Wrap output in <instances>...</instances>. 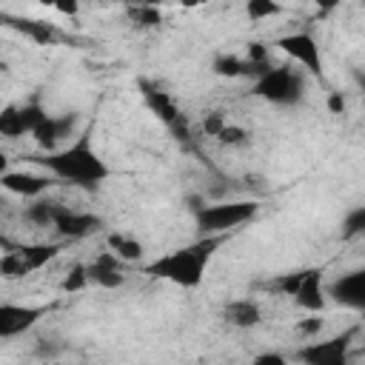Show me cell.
Wrapping results in <instances>:
<instances>
[{
  "mask_svg": "<svg viewBox=\"0 0 365 365\" xmlns=\"http://www.w3.org/2000/svg\"><path fill=\"white\" fill-rule=\"evenodd\" d=\"M31 163L43 165L54 177H60L71 185H80V188H97L111 174L106 160L91 145V128H86L74 145H68L63 151H46L43 157H31Z\"/></svg>",
  "mask_w": 365,
  "mask_h": 365,
  "instance_id": "6da1fadb",
  "label": "cell"
},
{
  "mask_svg": "<svg viewBox=\"0 0 365 365\" xmlns=\"http://www.w3.org/2000/svg\"><path fill=\"white\" fill-rule=\"evenodd\" d=\"M222 245V234H205L191 245H182L165 257H157L154 262L145 265V274L168 279L182 288H197L205 277V265L214 257V251Z\"/></svg>",
  "mask_w": 365,
  "mask_h": 365,
  "instance_id": "7a4b0ae2",
  "label": "cell"
},
{
  "mask_svg": "<svg viewBox=\"0 0 365 365\" xmlns=\"http://www.w3.org/2000/svg\"><path fill=\"white\" fill-rule=\"evenodd\" d=\"M251 91H254L257 97L268 100V103L291 106V103H297V100L302 97L305 80H302V74L294 71L291 66H279V68H271V66H268V68L254 80Z\"/></svg>",
  "mask_w": 365,
  "mask_h": 365,
  "instance_id": "3957f363",
  "label": "cell"
},
{
  "mask_svg": "<svg viewBox=\"0 0 365 365\" xmlns=\"http://www.w3.org/2000/svg\"><path fill=\"white\" fill-rule=\"evenodd\" d=\"M259 205L254 200H240V202H220V205H200L194 211L197 217V228L200 234H225L242 222H248L251 217H257Z\"/></svg>",
  "mask_w": 365,
  "mask_h": 365,
  "instance_id": "277c9868",
  "label": "cell"
},
{
  "mask_svg": "<svg viewBox=\"0 0 365 365\" xmlns=\"http://www.w3.org/2000/svg\"><path fill=\"white\" fill-rule=\"evenodd\" d=\"M354 336H356V328H351L342 336H334L328 342H311V345L297 351V359L305 365H345Z\"/></svg>",
  "mask_w": 365,
  "mask_h": 365,
  "instance_id": "5b68a950",
  "label": "cell"
},
{
  "mask_svg": "<svg viewBox=\"0 0 365 365\" xmlns=\"http://www.w3.org/2000/svg\"><path fill=\"white\" fill-rule=\"evenodd\" d=\"M277 46L297 63H302L311 74L322 77V57H319V46L308 31H297V34H285L277 40Z\"/></svg>",
  "mask_w": 365,
  "mask_h": 365,
  "instance_id": "8992f818",
  "label": "cell"
},
{
  "mask_svg": "<svg viewBox=\"0 0 365 365\" xmlns=\"http://www.w3.org/2000/svg\"><path fill=\"white\" fill-rule=\"evenodd\" d=\"M51 305H0V336H17L43 319Z\"/></svg>",
  "mask_w": 365,
  "mask_h": 365,
  "instance_id": "52a82bcc",
  "label": "cell"
},
{
  "mask_svg": "<svg viewBox=\"0 0 365 365\" xmlns=\"http://www.w3.org/2000/svg\"><path fill=\"white\" fill-rule=\"evenodd\" d=\"M328 297H334V302L362 311L365 308V271H348L342 277H336L328 285Z\"/></svg>",
  "mask_w": 365,
  "mask_h": 365,
  "instance_id": "ba28073f",
  "label": "cell"
},
{
  "mask_svg": "<svg viewBox=\"0 0 365 365\" xmlns=\"http://www.w3.org/2000/svg\"><path fill=\"white\" fill-rule=\"evenodd\" d=\"M54 231L60 237H68V240H77V237H86V234H94L103 228V220L97 214H83V211H71V208H60L57 217H54Z\"/></svg>",
  "mask_w": 365,
  "mask_h": 365,
  "instance_id": "9c48e42d",
  "label": "cell"
},
{
  "mask_svg": "<svg viewBox=\"0 0 365 365\" xmlns=\"http://www.w3.org/2000/svg\"><path fill=\"white\" fill-rule=\"evenodd\" d=\"M74 123H77L74 114H63V117H48V114H46V117L31 128V137H34V143H37L43 151H54V145H57L63 137L71 134Z\"/></svg>",
  "mask_w": 365,
  "mask_h": 365,
  "instance_id": "30bf717a",
  "label": "cell"
},
{
  "mask_svg": "<svg viewBox=\"0 0 365 365\" xmlns=\"http://www.w3.org/2000/svg\"><path fill=\"white\" fill-rule=\"evenodd\" d=\"M86 274H88V282H97L103 288H120L125 282V274L120 268V257L114 251H103L94 262L86 265Z\"/></svg>",
  "mask_w": 365,
  "mask_h": 365,
  "instance_id": "8fae6325",
  "label": "cell"
},
{
  "mask_svg": "<svg viewBox=\"0 0 365 365\" xmlns=\"http://www.w3.org/2000/svg\"><path fill=\"white\" fill-rule=\"evenodd\" d=\"M294 299L299 308L311 311V314H319L325 308V294H322V271L319 268H305L297 291H294Z\"/></svg>",
  "mask_w": 365,
  "mask_h": 365,
  "instance_id": "7c38bea8",
  "label": "cell"
},
{
  "mask_svg": "<svg viewBox=\"0 0 365 365\" xmlns=\"http://www.w3.org/2000/svg\"><path fill=\"white\" fill-rule=\"evenodd\" d=\"M0 185L20 197H40L51 185V180L43 174H29V171H6L0 174Z\"/></svg>",
  "mask_w": 365,
  "mask_h": 365,
  "instance_id": "4fadbf2b",
  "label": "cell"
},
{
  "mask_svg": "<svg viewBox=\"0 0 365 365\" xmlns=\"http://www.w3.org/2000/svg\"><path fill=\"white\" fill-rule=\"evenodd\" d=\"M140 91H143V100H145V106L168 125L177 114H180V108H177V103H174V97L168 94V91H163L160 86H154V83H148V80H140Z\"/></svg>",
  "mask_w": 365,
  "mask_h": 365,
  "instance_id": "5bb4252c",
  "label": "cell"
},
{
  "mask_svg": "<svg viewBox=\"0 0 365 365\" xmlns=\"http://www.w3.org/2000/svg\"><path fill=\"white\" fill-rule=\"evenodd\" d=\"M222 314H225V319H228L231 325H237V328H254V325H259V319H262L259 305H257L254 299H234V302L225 305Z\"/></svg>",
  "mask_w": 365,
  "mask_h": 365,
  "instance_id": "9a60e30c",
  "label": "cell"
},
{
  "mask_svg": "<svg viewBox=\"0 0 365 365\" xmlns=\"http://www.w3.org/2000/svg\"><path fill=\"white\" fill-rule=\"evenodd\" d=\"M211 68L220 77H245V74H254L251 63L242 60V57H237V54H217Z\"/></svg>",
  "mask_w": 365,
  "mask_h": 365,
  "instance_id": "2e32d148",
  "label": "cell"
},
{
  "mask_svg": "<svg viewBox=\"0 0 365 365\" xmlns=\"http://www.w3.org/2000/svg\"><path fill=\"white\" fill-rule=\"evenodd\" d=\"M20 251V257L26 259V265L31 268V271H37V268H43L46 262H51L57 254H60V245H23V248H17Z\"/></svg>",
  "mask_w": 365,
  "mask_h": 365,
  "instance_id": "e0dca14e",
  "label": "cell"
},
{
  "mask_svg": "<svg viewBox=\"0 0 365 365\" xmlns=\"http://www.w3.org/2000/svg\"><path fill=\"white\" fill-rule=\"evenodd\" d=\"M108 248H111L120 259H125V262H137V259L143 257V245H140L137 240L125 237V234H108Z\"/></svg>",
  "mask_w": 365,
  "mask_h": 365,
  "instance_id": "ac0fdd59",
  "label": "cell"
},
{
  "mask_svg": "<svg viewBox=\"0 0 365 365\" xmlns=\"http://www.w3.org/2000/svg\"><path fill=\"white\" fill-rule=\"evenodd\" d=\"M23 134H26V128H23V120H20V106H14V103L3 106L0 108V137L14 140V137H23Z\"/></svg>",
  "mask_w": 365,
  "mask_h": 365,
  "instance_id": "d6986e66",
  "label": "cell"
},
{
  "mask_svg": "<svg viewBox=\"0 0 365 365\" xmlns=\"http://www.w3.org/2000/svg\"><path fill=\"white\" fill-rule=\"evenodd\" d=\"M60 208H63L60 202H51V200H37V202H31V205L26 208V220H29V222H34V225H51Z\"/></svg>",
  "mask_w": 365,
  "mask_h": 365,
  "instance_id": "ffe728a7",
  "label": "cell"
},
{
  "mask_svg": "<svg viewBox=\"0 0 365 365\" xmlns=\"http://www.w3.org/2000/svg\"><path fill=\"white\" fill-rule=\"evenodd\" d=\"M31 274V268L26 265V259L20 257V251H9L6 257H0V277L3 279H20Z\"/></svg>",
  "mask_w": 365,
  "mask_h": 365,
  "instance_id": "44dd1931",
  "label": "cell"
},
{
  "mask_svg": "<svg viewBox=\"0 0 365 365\" xmlns=\"http://www.w3.org/2000/svg\"><path fill=\"white\" fill-rule=\"evenodd\" d=\"M128 17L134 20V26L140 29H154L163 23L160 6H128Z\"/></svg>",
  "mask_w": 365,
  "mask_h": 365,
  "instance_id": "7402d4cb",
  "label": "cell"
},
{
  "mask_svg": "<svg viewBox=\"0 0 365 365\" xmlns=\"http://www.w3.org/2000/svg\"><path fill=\"white\" fill-rule=\"evenodd\" d=\"M282 11V6L277 0H245V14L248 20H265V17H277Z\"/></svg>",
  "mask_w": 365,
  "mask_h": 365,
  "instance_id": "603a6c76",
  "label": "cell"
},
{
  "mask_svg": "<svg viewBox=\"0 0 365 365\" xmlns=\"http://www.w3.org/2000/svg\"><path fill=\"white\" fill-rule=\"evenodd\" d=\"M43 117H46V108L40 106V100H37V97H34V100H29L26 106H20V120H23L26 134H31V128H34Z\"/></svg>",
  "mask_w": 365,
  "mask_h": 365,
  "instance_id": "cb8c5ba5",
  "label": "cell"
},
{
  "mask_svg": "<svg viewBox=\"0 0 365 365\" xmlns=\"http://www.w3.org/2000/svg\"><path fill=\"white\" fill-rule=\"evenodd\" d=\"M362 231H365V205L354 208V211L345 217V222H342V240H351V237H356V234H362Z\"/></svg>",
  "mask_w": 365,
  "mask_h": 365,
  "instance_id": "d4e9b609",
  "label": "cell"
},
{
  "mask_svg": "<svg viewBox=\"0 0 365 365\" xmlns=\"http://www.w3.org/2000/svg\"><path fill=\"white\" fill-rule=\"evenodd\" d=\"M245 140H248V131H245L242 125L225 123V125L217 131V143H222V145H242Z\"/></svg>",
  "mask_w": 365,
  "mask_h": 365,
  "instance_id": "484cf974",
  "label": "cell"
},
{
  "mask_svg": "<svg viewBox=\"0 0 365 365\" xmlns=\"http://www.w3.org/2000/svg\"><path fill=\"white\" fill-rule=\"evenodd\" d=\"M86 285H88V274H86V265H80V262H77V265L68 271V277L63 279V285H60V288L71 294V291H83Z\"/></svg>",
  "mask_w": 365,
  "mask_h": 365,
  "instance_id": "4316f807",
  "label": "cell"
},
{
  "mask_svg": "<svg viewBox=\"0 0 365 365\" xmlns=\"http://www.w3.org/2000/svg\"><path fill=\"white\" fill-rule=\"evenodd\" d=\"M302 274L305 271H294V274H282V277H277L274 282H268L274 291H279V294H285V297H294V291H297V285H299V279H302Z\"/></svg>",
  "mask_w": 365,
  "mask_h": 365,
  "instance_id": "83f0119b",
  "label": "cell"
},
{
  "mask_svg": "<svg viewBox=\"0 0 365 365\" xmlns=\"http://www.w3.org/2000/svg\"><path fill=\"white\" fill-rule=\"evenodd\" d=\"M168 131H171V137H174V140L185 143V140L191 137V131H188V117H185V114L180 111V114H177V117H174V120L168 123Z\"/></svg>",
  "mask_w": 365,
  "mask_h": 365,
  "instance_id": "f1b7e54d",
  "label": "cell"
},
{
  "mask_svg": "<svg viewBox=\"0 0 365 365\" xmlns=\"http://www.w3.org/2000/svg\"><path fill=\"white\" fill-rule=\"evenodd\" d=\"M225 125V117L220 114V111H211L205 120H202V131L208 134V137H217V131Z\"/></svg>",
  "mask_w": 365,
  "mask_h": 365,
  "instance_id": "f546056e",
  "label": "cell"
},
{
  "mask_svg": "<svg viewBox=\"0 0 365 365\" xmlns=\"http://www.w3.org/2000/svg\"><path fill=\"white\" fill-rule=\"evenodd\" d=\"M40 3L57 9L60 14H77V9H80V0H40Z\"/></svg>",
  "mask_w": 365,
  "mask_h": 365,
  "instance_id": "4dcf8cb0",
  "label": "cell"
},
{
  "mask_svg": "<svg viewBox=\"0 0 365 365\" xmlns=\"http://www.w3.org/2000/svg\"><path fill=\"white\" fill-rule=\"evenodd\" d=\"M297 331H299L302 336H314V334H319V331H322V319H319V317H308L305 322H299V325H297Z\"/></svg>",
  "mask_w": 365,
  "mask_h": 365,
  "instance_id": "1f68e13d",
  "label": "cell"
},
{
  "mask_svg": "<svg viewBox=\"0 0 365 365\" xmlns=\"http://www.w3.org/2000/svg\"><path fill=\"white\" fill-rule=\"evenodd\" d=\"M254 362L257 365H282L285 356L282 354H259V356H254Z\"/></svg>",
  "mask_w": 365,
  "mask_h": 365,
  "instance_id": "d6a6232c",
  "label": "cell"
},
{
  "mask_svg": "<svg viewBox=\"0 0 365 365\" xmlns=\"http://www.w3.org/2000/svg\"><path fill=\"white\" fill-rule=\"evenodd\" d=\"M328 108H331L334 114H342V111H345V100H342L339 91H331V97H328Z\"/></svg>",
  "mask_w": 365,
  "mask_h": 365,
  "instance_id": "836d02e7",
  "label": "cell"
},
{
  "mask_svg": "<svg viewBox=\"0 0 365 365\" xmlns=\"http://www.w3.org/2000/svg\"><path fill=\"white\" fill-rule=\"evenodd\" d=\"M314 3H317L319 14H328V11H334V9L339 6V0H314Z\"/></svg>",
  "mask_w": 365,
  "mask_h": 365,
  "instance_id": "e575fe53",
  "label": "cell"
},
{
  "mask_svg": "<svg viewBox=\"0 0 365 365\" xmlns=\"http://www.w3.org/2000/svg\"><path fill=\"white\" fill-rule=\"evenodd\" d=\"M128 6H160L163 0H125Z\"/></svg>",
  "mask_w": 365,
  "mask_h": 365,
  "instance_id": "d590c367",
  "label": "cell"
},
{
  "mask_svg": "<svg viewBox=\"0 0 365 365\" xmlns=\"http://www.w3.org/2000/svg\"><path fill=\"white\" fill-rule=\"evenodd\" d=\"M208 0H180V6H185V9H197V6H205Z\"/></svg>",
  "mask_w": 365,
  "mask_h": 365,
  "instance_id": "8d00e7d4",
  "label": "cell"
},
{
  "mask_svg": "<svg viewBox=\"0 0 365 365\" xmlns=\"http://www.w3.org/2000/svg\"><path fill=\"white\" fill-rule=\"evenodd\" d=\"M9 171V160H6V154L0 151V174H6Z\"/></svg>",
  "mask_w": 365,
  "mask_h": 365,
  "instance_id": "74e56055",
  "label": "cell"
},
{
  "mask_svg": "<svg viewBox=\"0 0 365 365\" xmlns=\"http://www.w3.org/2000/svg\"><path fill=\"white\" fill-rule=\"evenodd\" d=\"M3 205H6V202H3V197H0V214H3Z\"/></svg>",
  "mask_w": 365,
  "mask_h": 365,
  "instance_id": "f35d334b",
  "label": "cell"
}]
</instances>
